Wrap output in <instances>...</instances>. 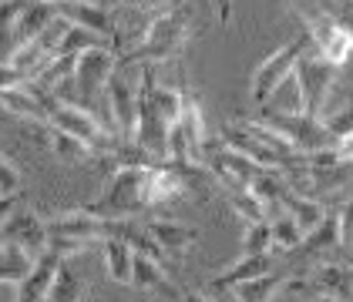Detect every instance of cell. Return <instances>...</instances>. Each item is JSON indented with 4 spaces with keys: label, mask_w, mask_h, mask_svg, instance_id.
Listing matches in <instances>:
<instances>
[{
    "label": "cell",
    "mask_w": 353,
    "mask_h": 302,
    "mask_svg": "<svg viewBox=\"0 0 353 302\" xmlns=\"http://www.w3.org/2000/svg\"><path fill=\"white\" fill-rule=\"evenodd\" d=\"M192 37V7H168L155 14L145 30L138 34V44L125 51L121 64H168Z\"/></svg>",
    "instance_id": "obj_1"
},
{
    "label": "cell",
    "mask_w": 353,
    "mask_h": 302,
    "mask_svg": "<svg viewBox=\"0 0 353 302\" xmlns=\"http://www.w3.org/2000/svg\"><path fill=\"white\" fill-rule=\"evenodd\" d=\"M118 67H121V61H118V54L111 47H105V44L101 47H91V51H84L78 57L74 74L61 87H54L51 94H54L61 105H78V108H88L98 114L101 94H108V84ZM98 121H101V114H98Z\"/></svg>",
    "instance_id": "obj_2"
},
{
    "label": "cell",
    "mask_w": 353,
    "mask_h": 302,
    "mask_svg": "<svg viewBox=\"0 0 353 302\" xmlns=\"http://www.w3.org/2000/svg\"><path fill=\"white\" fill-rule=\"evenodd\" d=\"M108 235H111V219L94 215L84 205L48 219V252H57L61 259H71L78 252H88L94 242L101 246Z\"/></svg>",
    "instance_id": "obj_3"
},
{
    "label": "cell",
    "mask_w": 353,
    "mask_h": 302,
    "mask_svg": "<svg viewBox=\"0 0 353 302\" xmlns=\"http://www.w3.org/2000/svg\"><path fill=\"white\" fill-rule=\"evenodd\" d=\"M290 7H293V17L303 24V30L310 34V44L333 67H343L347 57L353 54V37H350V30L343 28V21L333 10L316 7V3H290Z\"/></svg>",
    "instance_id": "obj_4"
},
{
    "label": "cell",
    "mask_w": 353,
    "mask_h": 302,
    "mask_svg": "<svg viewBox=\"0 0 353 302\" xmlns=\"http://www.w3.org/2000/svg\"><path fill=\"white\" fill-rule=\"evenodd\" d=\"M148 168H114L105 195H101L94 205H84V208H91L94 215L111 219V222L138 215L141 208H148V198H145V178H148Z\"/></svg>",
    "instance_id": "obj_5"
},
{
    "label": "cell",
    "mask_w": 353,
    "mask_h": 302,
    "mask_svg": "<svg viewBox=\"0 0 353 302\" xmlns=\"http://www.w3.org/2000/svg\"><path fill=\"white\" fill-rule=\"evenodd\" d=\"M310 47H313V44H310V34L303 30L296 41H286V44H279L272 54L263 57V61L256 64L252 78H249V98H252V105H263V108H266L272 91L296 71L299 57L306 54Z\"/></svg>",
    "instance_id": "obj_6"
},
{
    "label": "cell",
    "mask_w": 353,
    "mask_h": 302,
    "mask_svg": "<svg viewBox=\"0 0 353 302\" xmlns=\"http://www.w3.org/2000/svg\"><path fill=\"white\" fill-rule=\"evenodd\" d=\"M340 67H333L316 47H310L306 54L299 57L296 74L303 84V94H306V114L310 118H320L326 121V101H330V91H333V78H336Z\"/></svg>",
    "instance_id": "obj_7"
},
{
    "label": "cell",
    "mask_w": 353,
    "mask_h": 302,
    "mask_svg": "<svg viewBox=\"0 0 353 302\" xmlns=\"http://www.w3.org/2000/svg\"><path fill=\"white\" fill-rule=\"evenodd\" d=\"M105 98H108V111H111V121H114L118 138H121V141H135V135H138V87L128 81L125 64L114 71Z\"/></svg>",
    "instance_id": "obj_8"
},
{
    "label": "cell",
    "mask_w": 353,
    "mask_h": 302,
    "mask_svg": "<svg viewBox=\"0 0 353 302\" xmlns=\"http://www.w3.org/2000/svg\"><path fill=\"white\" fill-rule=\"evenodd\" d=\"M219 141H222L225 148H232V151L245 155V158H252L256 165H263L266 171H286V168H290V162H286L283 155H276L266 141H259V138L249 131L245 121H222Z\"/></svg>",
    "instance_id": "obj_9"
},
{
    "label": "cell",
    "mask_w": 353,
    "mask_h": 302,
    "mask_svg": "<svg viewBox=\"0 0 353 302\" xmlns=\"http://www.w3.org/2000/svg\"><path fill=\"white\" fill-rule=\"evenodd\" d=\"M3 242H14L41 259V255H48V222L37 212L17 205L10 215H3Z\"/></svg>",
    "instance_id": "obj_10"
},
{
    "label": "cell",
    "mask_w": 353,
    "mask_h": 302,
    "mask_svg": "<svg viewBox=\"0 0 353 302\" xmlns=\"http://www.w3.org/2000/svg\"><path fill=\"white\" fill-rule=\"evenodd\" d=\"M54 21H57L54 3H48V0L28 3V7L17 14V21L7 28V54L17 51V47H24V44H30V41H37L41 34H48V30L54 28Z\"/></svg>",
    "instance_id": "obj_11"
},
{
    "label": "cell",
    "mask_w": 353,
    "mask_h": 302,
    "mask_svg": "<svg viewBox=\"0 0 353 302\" xmlns=\"http://www.w3.org/2000/svg\"><path fill=\"white\" fill-rule=\"evenodd\" d=\"M182 195H192V171H179L168 162H159V165L148 168V178H145L148 205H162V202L182 198Z\"/></svg>",
    "instance_id": "obj_12"
},
{
    "label": "cell",
    "mask_w": 353,
    "mask_h": 302,
    "mask_svg": "<svg viewBox=\"0 0 353 302\" xmlns=\"http://www.w3.org/2000/svg\"><path fill=\"white\" fill-rule=\"evenodd\" d=\"M57 17L74 24V28H84L98 37H118V24H114V14L91 3V0H64L57 3Z\"/></svg>",
    "instance_id": "obj_13"
},
{
    "label": "cell",
    "mask_w": 353,
    "mask_h": 302,
    "mask_svg": "<svg viewBox=\"0 0 353 302\" xmlns=\"http://www.w3.org/2000/svg\"><path fill=\"white\" fill-rule=\"evenodd\" d=\"M61 266H64V259H61L57 252L41 255V259H37V269L14 289V292H17V302H48L51 299V289H54V279H57V272H61Z\"/></svg>",
    "instance_id": "obj_14"
},
{
    "label": "cell",
    "mask_w": 353,
    "mask_h": 302,
    "mask_svg": "<svg viewBox=\"0 0 353 302\" xmlns=\"http://www.w3.org/2000/svg\"><path fill=\"white\" fill-rule=\"evenodd\" d=\"M148 235L165 248L168 259H182L195 242H199V228H192L185 222H172V219H159V222H145Z\"/></svg>",
    "instance_id": "obj_15"
},
{
    "label": "cell",
    "mask_w": 353,
    "mask_h": 302,
    "mask_svg": "<svg viewBox=\"0 0 353 302\" xmlns=\"http://www.w3.org/2000/svg\"><path fill=\"white\" fill-rule=\"evenodd\" d=\"M135 289L155 292V296H165V299H182V289L172 282L168 266L141 255V252H135Z\"/></svg>",
    "instance_id": "obj_16"
},
{
    "label": "cell",
    "mask_w": 353,
    "mask_h": 302,
    "mask_svg": "<svg viewBox=\"0 0 353 302\" xmlns=\"http://www.w3.org/2000/svg\"><path fill=\"white\" fill-rule=\"evenodd\" d=\"M101 252H105V272H108L111 282L135 285V248L118 235H108L101 242Z\"/></svg>",
    "instance_id": "obj_17"
},
{
    "label": "cell",
    "mask_w": 353,
    "mask_h": 302,
    "mask_svg": "<svg viewBox=\"0 0 353 302\" xmlns=\"http://www.w3.org/2000/svg\"><path fill=\"white\" fill-rule=\"evenodd\" d=\"M313 292L316 296H336V299H353V266L347 262H326L310 272Z\"/></svg>",
    "instance_id": "obj_18"
},
{
    "label": "cell",
    "mask_w": 353,
    "mask_h": 302,
    "mask_svg": "<svg viewBox=\"0 0 353 302\" xmlns=\"http://www.w3.org/2000/svg\"><path fill=\"white\" fill-rule=\"evenodd\" d=\"M34 269H37V255L34 252L14 246V242H3V248H0V282L7 289H17Z\"/></svg>",
    "instance_id": "obj_19"
},
{
    "label": "cell",
    "mask_w": 353,
    "mask_h": 302,
    "mask_svg": "<svg viewBox=\"0 0 353 302\" xmlns=\"http://www.w3.org/2000/svg\"><path fill=\"white\" fill-rule=\"evenodd\" d=\"M41 138H44V144L54 151L57 158H64V162H91V158H101V151L98 148H91L88 141L74 135H64V131H57L51 125H41Z\"/></svg>",
    "instance_id": "obj_20"
},
{
    "label": "cell",
    "mask_w": 353,
    "mask_h": 302,
    "mask_svg": "<svg viewBox=\"0 0 353 302\" xmlns=\"http://www.w3.org/2000/svg\"><path fill=\"white\" fill-rule=\"evenodd\" d=\"M283 212H286V215H293V219L303 225V232H306V235H310V232H316V228L323 225V219L330 215V208L320 205V198H306V195L293 192V188L283 195Z\"/></svg>",
    "instance_id": "obj_21"
},
{
    "label": "cell",
    "mask_w": 353,
    "mask_h": 302,
    "mask_svg": "<svg viewBox=\"0 0 353 302\" xmlns=\"http://www.w3.org/2000/svg\"><path fill=\"white\" fill-rule=\"evenodd\" d=\"M263 111L266 114H306V94H303V84H299L296 71L272 91L270 105Z\"/></svg>",
    "instance_id": "obj_22"
},
{
    "label": "cell",
    "mask_w": 353,
    "mask_h": 302,
    "mask_svg": "<svg viewBox=\"0 0 353 302\" xmlns=\"http://www.w3.org/2000/svg\"><path fill=\"white\" fill-rule=\"evenodd\" d=\"M290 275L283 272H270V275H259V279H249L243 285L232 289V299L236 302H276V296L283 292Z\"/></svg>",
    "instance_id": "obj_23"
},
{
    "label": "cell",
    "mask_w": 353,
    "mask_h": 302,
    "mask_svg": "<svg viewBox=\"0 0 353 302\" xmlns=\"http://www.w3.org/2000/svg\"><path fill=\"white\" fill-rule=\"evenodd\" d=\"M91 47H101V37L64 21V34H61V41H57L54 57H78V54H84V51H91Z\"/></svg>",
    "instance_id": "obj_24"
},
{
    "label": "cell",
    "mask_w": 353,
    "mask_h": 302,
    "mask_svg": "<svg viewBox=\"0 0 353 302\" xmlns=\"http://www.w3.org/2000/svg\"><path fill=\"white\" fill-rule=\"evenodd\" d=\"M84 299H88L84 279L74 272V266L64 259V266H61V272H57L54 289H51V299L48 302H84Z\"/></svg>",
    "instance_id": "obj_25"
},
{
    "label": "cell",
    "mask_w": 353,
    "mask_h": 302,
    "mask_svg": "<svg viewBox=\"0 0 353 302\" xmlns=\"http://www.w3.org/2000/svg\"><path fill=\"white\" fill-rule=\"evenodd\" d=\"M239 248H243V255H272V248H276L272 222H252V225H245Z\"/></svg>",
    "instance_id": "obj_26"
},
{
    "label": "cell",
    "mask_w": 353,
    "mask_h": 302,
    "mask_svg": "<svg viewBox=\"0 0 353 302\" xmlns=\"http://www.w3.org/2000/svg\"><path fill=\"white\" fill-rule=\"evenodd\" d=\"M272 239H276V248L279 252H299V246L306 242V232L293 215H276L272 219Z\"/></svg>",
    "instance_id": "obj_27"
},
{
    "label": "cell",
    "mask_w": 353,
    "mask_h": 302,
    "mask_svg": "<svg viewBox=\"0 0 353 302\" xmlns=\"http://www.w3.org/2000/svg\"><path fill=\"white\" fill-rule=\"evenodd\" d=\"M225 198H229V208H232L245 225H252V222H270L266 208H263V202H259L252 192H229Z\"/></svg>",
    "instance_id": "obj_28"
},
{
    "label": "cell",
    "mask_w": 353,
    "mask_h": 302,
    "mask_svg": "<svg viewBox=\"0 0 353 302\" xmlns=\"http://www.w3.org/2000/svg\"><path fill=\"white\" fill-rule=\"evenodd\" d=\"M24 195V175L10 162V155H0V198L3 202H21Z\"/></svg>",
    "instance_id": "obj_29"
},
{
    "label": "cell",
    "mask_w": 353,
    "mask_h": 302,
    "mask_svg": "<svg viewBox=\"0 0 353 302\" xmlns=\"http://www.w3.org/2000/svg\"><path fill=\"white\" fill-rule=\"evenodd\" d=\"M326 128H330V135L336 138V141L353 135V108H340V111H333V114H326Z\"/></svg>",
    "instance_id": "obj_30"
},
{
    "label": "cell",
    "mask_w": 353,
    "mask_h": 302,
    "mask_svg": "<svg viewBox=\"0 0 353 302\" xmlns=\"http://www.w3.org/2000/svg\"><path fill=\"white\" fill-rule=\"evenodd\" d=\"M336 212H340V248L353 252V195L350 202L343 208H336Z\"/></svg>",
    "instance_id": "obj_31"
},
{
    "label": "cell",
    "mask_w": 353,
    "mask_h": 302,
    "mask_svg": "<svg viewBox=\"0 0 353 302\" xmlns=\"http://www.w3.org/2000/svg\"><path fill=\"white\" fill-rule=\"evenodd\" d=\"M125 3H132L135 10H159V14H162V7L168 0H125Z\"/></svg>",
    "instance_id": "obj_32"
},
{
    "label": "cell",
    "mask_w": 353,
    "mask_h": 302,
    "mask_svg": "<svg viewBox=\"0 0 353 302\" xmlns=\"http://www.w3.org/2000/svg\"><path fill=\"white\" fill-rule=\"evenodd\" d=\"M182 302H216V299L205 296L202 289H185V292H182Z\"/></svg>",
    "instance_id": "obj_33"
},
{
    "label": "cell",
    "mask_w": 353,
    "mask_h": 302,
    "mask_svg": "<svg viewBox=\"0 0 353 302\" xmlns=\"http://www.w3.org/2000/svg\"><path fill=\"white\" fill-rule=\"evenodd\" d=\"M336 17L343 21V28L350 30V37H353V3H350V7H347V10H343V14H336Z\"/></svg>",
    "instance_id": "obj_34"
},
{
    "label": "cell",
    "mask_w": 353,
    "mask_h": 302,
    "mask_svg": "<svg viewBox=\"0 0 353 302\" xmlns=\"http://www.w3.org/2000/svg\"><path fill=\"white\" fill-rule=\"evenodd\" d=\"M91 3H98V7H105V10H114V7L125 3V0H91Z\"/></svg>",
    "instance_id": "obj_35"
},
{
    "label": "cell",
    "mask_w": 353,
    "mask_h": 302,
    "mask_svg": "<svg viewBox=\"0 0 353 302\" xmlns=\"http://www.w3.org/2000/svg\"><path fill=\"white\" fill-rule=\"evenodd\" d=\"M313 302H343V299H336V296H316Z\"/></svg>",
    "instance_id": "obj_36"
},
{
    "label": "cell",
    "mask_w": 353,
    "mask_h": 302,
    "mask_svg": "<svg viewBox=\"0 0 353 302\" xmlns=\"http://www.w3.org/2000/svg\"><path fill=\"white\" fill-rule=\"evenodd\" d=\"M84 302H98V299H94V296H88V299H84Z\"/></svg>",
    "instance_id": "obj_37"
},
{
    "label": "cell",
    "mask_w": 353,
    "mask_h": 302,
    "mask_svg": "<svg viewBox=\"0 0 353 302\" xmlns=\"http://www.w3.org/2000/svg\"><path fill=\"white\" fill-rule=\"evenodd\" d=\"M350 3H353V0H350Z\"/></svg>",
    "instance_id": "obj_38"
}]
</instances>
